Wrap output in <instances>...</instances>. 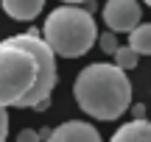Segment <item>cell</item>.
Segmentation results:
<instances>
[{"instance_id": "1", "label": "cell", "mask_w": 151, "mask_h": 142, "mask_svg": "<svg viewBox=\"0 0 151 142\" xmlns=\"http://www.w3.org/2000/svg\"><path fill=\"white\" fill-rule=\"evenodd\" d=\"M76 103L95 120H118L132 106V84L115 64H90L76 78Z\"/></svg>"}, {"instance_id": "2", "label": "cell", "mask_w": 151, "mask_h": 142, "mask_svg": "<svg viewBox=\"0 0 151 142\" xmlns=\"http://www.w3.org/2000/svg\"><path fill=\"white\" fill-rule=\"evenodd\" d=\"M95 20L76 6H59L56 11H50L42 31V39L53 50V56H67V59L84 56L95 45Z\"/></svg>"}, {"instance_id": "3", "label": "cell", "mask_w": 151, "mask_h": 142, "mask_svg": "<svg viewBox=\"0 0 151 142\" xmlns=\"http://www.w3.org/2000/svg\"><path fill=\"white\" fill-rule=\"evenodd\" d=\"M37 64L28 50L3 39L0 42V106H17L34 87Z\"/></svg>"}, {"instance_id": "4", "label": "cell", "mask_w": 151, "mask_h": 142, "mask_svg": "<svg viewBox=\"0 0 151 142\" xmlns=\"http://www.w3.org/2000/svg\"><path fill=\"white\" fill-rule=\"evenodd\" d=\"M9 42H14L22 50H28L34 56V64H37L34 87L17 106L20 109H48V98H50V92L56 87V56H53V50L45 45V39L37 31L20 33V36H9Z\"/></svg>"}, {"instance_id": "5", "label": "cell", "mask_w": 151, "mask_h": 142, "mask_svg": "<svg viewBox=\"0 0 151 142\" xmlns=\"http://www.w3.org/2000/svg\"><path fill=\"white\" fill-rule=\"evenodd\" d=\"M143 9L137 0H106L104 6V22L109 31H132L140 22Z\"/></svg>"}, {"instance_id": "6", "label": "cell", "mask_w": 151, "mask_h": 142, "mask_svg": "<svg viewBox=\"0 0 151 142\" xmlns=\"http://www.w3.org/2000/svg\"><path fill=\"white\" fill-rule=\"evenodd\" d=\"M48 142H101V134L84 120H70L65 126H56L48 134Z\"/></svg>"}, {"instance_id": "7", "label": "cell", "mask_w": 151, "mask_h": 142, "mask_svg": "<svg viewBox=\"0 0 151 142\" xmlns=\"http://www.w3.org/2000/svg\"><path fill=\"white\" fill-rule=\"evenodd\" d=\"M109 142H151V126H148V120L137 117V120L120 126Z\"/></svg>"}, {"instance_id": "8", "label": "cell", "mask_w": 151, "mask_h": 142, "mask_svg": "<svg viewBox=\"0 0 151 142\" xmlns=\"http://www.w3.org/2000/svg\"><path fill=\"white\" fill-rule=\"evenodd\" d=\"M45 0H3V11L11 20H34V17L42 11Z\"/></svg>"}, {"instance_id": "9", "label": "cell", "mask_w": 151, "mask_h": 142, "mask_svg": "<svg viewBox=\"0 0 151 142\" xmlns=\"http://www.w3.org/2000/svg\"><path fill=\"white\" fill-rule=\"evenodd\" d=\"M129 48L134 50L137 56L151 53V25H146V22H137V25L132 28V31H129Z\"/></svg>"}, {"instance_id": "10", "label": "cell", "mask_w": 151, "mask_h": 142, "mask_svg": "<svg viewBox=\"0 0 151 142\" xmlns=\"http://www.w3.org/2000/svg\"><path fill=\"white\" fill-rule=\"evenodd\" d=\"M137 61H140V56H137L129 45H123V48L118 45V50H115V67H120V70H134Z\"/></svg>"}, {"instance_id": "11", "label": "cell", "mask_w": 151, "mask_h": 142, "mask_svg": "<svg viewBox=\"0 0 151 142\" xmlns=\"http://www.w3.org/2000/svg\"><path fill=\"white\" fill-rule=\"evenodd\" d=\"M98 45H101L104 53H115L118 50V39H115V33H104V36H95Z\"/></svg>"}, {"instance_id": "12", "label": "cell", "mask_w": 151, "mask_h": 142, "mask_svg": "<svg viewBox=\"0 0 151 142\" xmlns=\"http://www.w3.org/2000/svg\"><path fill=\"white\" fill-rule=\"evenodd\" d=\"M6 134H9V114L0 106V142H6Z\"/></svg>"}, {"instance_id": "13", "label": "cell", "mask_w": 151, "mask_h": 142, "mask_svg": "<svg viewBox=\"0 0 151 142\" xmlns=\"http://www.w3.org/2000/svg\"><path fill=\"white\" fill-rule=\"evenodd\" d=\"M17 142H42V139L37 137V131L25 128V131H20V134H17Z\"/></svg>"}, {"instance_id": "14", "label": "cell", "mask_w": 151, "mask_h": 142, "mask_svg": "<svg viewBox=\"0 0 151 142\" xmlns=\"http://www.w3.org/2000/svg\"><path fill=\"white\" fill-rule=\"evenodd\" d=\"M65 3H84V0H65Z\"/></svg>"}, {"instance_id": "15", "label": "cell", "mask_w": 151, "mask_h": 142, "mask_svg": "<svg viewBox=\"0 0 151 142\" xmlns=\"http://www.w3.org/2000/svg\"><path fill=\"white\" fill-rule=\"evenodd\" d=\"M146 3H151V0H146Z\"/></svg>"}]
</instances>
